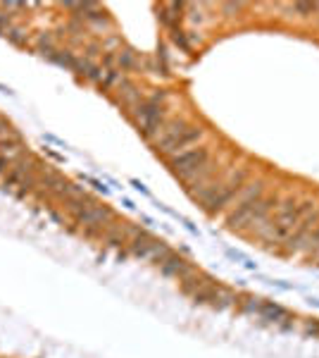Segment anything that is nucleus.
Listing matches in <instances>:
<instances>
[{"instance_id":"9d476101","label":"nucleus","mask_w":319,"mask_h":358,"mask_svg":"<svg viewBox=\"0 0 319 358\" xmlns=\"http://www.w3.org/2000/svg\"><path fill=\"white\" fill-rule=\"evenodd\" d=\"M248 308H251V310L258 308L260 313H262L265 317H269V320H276V317H286V310L279 308V306H272V303H260V306L251 303Z\"/></svg>"},{"instance_id":"2eb2a0df","label":"nucleus","mask_w":319,"mask_h":358,"mask_svg":"<svg viewBox=\"0 0 319 358\" xmlns=\"http://www.w3.org/2000/svg\"><path fill=\"white\" fill-rule=\"evenodd\" d=\"M312 303H315V306H319V301H317V299H312Z\"/></svg>"},{"instance_id":"f257e3e1","label":"nucleus","mask_w":319,"mask_h":358,"mask_svg":"<svg viewBox=\"0 0 319 358\" xmlns=\"http://www.w3.org/2000/svg\"><path fill=\"white\" fill-rule=\"evenodd\" d=\"M315 203H300L295 206L293 199H288L286 203L279 208V215H276L274 222H262L258 227V236L265 241V244H286L288 239L293 236V232L298 229V224L305 220L307 210H312Z\"/></svg>"},{"instance_id":"ddd939ff","label":"nucleus","mask_w":319,"mask_h":358,"mask_svg":"<svg viewBox=\"0 0 319 358\" xmlns=\"http://www.w3.org/2000/svg\"><path fill=\"white\" fill-rule=\"evenodd\" d=\"M226 253H229V256L234 258V261H241V265H246L248 270H255V263H253L248 256H243V253H239V251H231V248H229V251H226Z\"/></svg>"},{"instance_id":"6e6552de","label":"nucleus","mask_w":319,"mask_h":358,"mask_svg":"<svg viewBox=\"0 0 319 358\" xmlns=\"http://www.w3.org/2000/svg\"><path fill=\"white\" fill-rule=\"evenodd\" d=\"M262 192H265V184L262 182L251 184L246 192H239V201H234V208L236 206H248V203H253V201L262 199Z\"/></svg>"},{"instance_id":"9b49d317","label":"nucleus","mask_w":319,"mask_h":358,"mask_svg":"<svg viewBox=\"0 0 319 358\" xmlns=\"http://www.w3.org/2000/svg\"><path fill=\"white\" fill-rule=\"evenodd\" d=\"M20 151H22L20 138H13V141H3V143H0V158H5V160L15 158V155L20 153Z\"/></svg>"},{"instance_id":"7ed1b4c3","label":"nucleus","mask_w":319,"mask_h":358,"mask_svg":"<svg viewBox=\"0 0 319 358\" xmlns=\"http://www.w3.org/2000/svg\"><path fill=\"white\" fill-rule=\"evenodd\" d=\"M274 206L276 199H258L248 206H236L234 213L226 217V224H229V229H243V227H251V224H262Z\"/></svg>"},{"instance_id":"20e7f679","label":"nucleus","mask_w":319,"mask_h":358,"mask_svg":"<svg viewBox=\"0 0 319 358\" xmlns=\"http://www.w3.org/2000/svg\"><path fill=\"white\" fill-rule=\"evenodd\" d=\"M160 98L162 96H155L153 101H143L141 106L133 110V117H136V124L141 127L143 136L153 138V141H155V136L160 134L162 124L167 122V120H165V108L160 106Z\"/></svg>"},{"instance_id":"423d86ee","label":"nucleus","mask_w":319,"mask_h":358,"mask_svg":"<svg viewBox=\"0 0 319 358\" xmlns=\"http://www.w3.org/2000/svg\"><path fill=\"white\" fill-rule=\"evenodd\" d=\"M133 253L141 258H148V261H165L167 256H170V251H167V246L162 244V241H153V239H138L136 244H133Z\"/></svg>"},{"instance_id":"f03ea898","label":"nucleus","mask_w":319,"mask_h":358,"mask_svg":"<svg viewBox=\"0 0 319 358\" xmlns=\"http://www.w3.org/2000/svg\"><path fill=\"white\" fill-rule=\"evenodd\" d=\"M202 138V129L198 127H188L184 120H172V122H165L160 129V134L155 136V148L162 155H174L191 151L193 143H198Z\"/></svg>"},{"instance_id":"0eeeda50","label":"nucleus","mask_w":319,"mask_h":358,"mask_svg":"<svg viewBox=\"0 0 319 358\" xmlns=\"http://www.w3.org/2000/svg\"><path fill=\"white\" fill-rule=\"evenodd\" d=\"M77 215H79V220H84L86 224H98L105 220V217H110V210L96 203H86L84 208H77Z\"/></svg>"},{"instance_id":"39448f33","label":"nucleus","mask_w":319,"mask_h":358,"mask_svg":"<svg viewBox=\"0 0 319 358\" xmlns=\"http://www.w3.org/2000/svg\"><path fill=\"white\" fill-rule=\"evenodd\" d=\"M207 163H210V151H207V148H191V151L174 155L170 160L174 175L186 179V182L198 175Z\"/></svg>"},{"instance_id":"4468645a","label":"nucleus","mask_w":319,"mask_h":358,"mask_svg":"<svg viewBox=\"0 0 319 358\" xmlns=\"http://www.w3.org/2000/svg\"><path fill=\"white\" fill-rule=\"evenodd\" d=\"M310 261H315V265H319V246H317V251L310 256Z\"/></svg>"},{"instance_id":"1a4fd4ad","label":"nucleus","mask_w":319,"mask_h":358,"mask_svg":"<svg viewBox=\"0 0 319 358\" xmlns=\"http://www.w3.org/2000/svg\"><path fill=\"white\" fill-rule=\"evenodd\" d=\"M162 265V273L165 275H179V273H186V263L181 261V258H172L167 256L165 261H160Z\"/></svg>"},{"instance_id":"f8f14e48","label":"nucleus","mask_w":319,"mask_h":358,"mask_svg":"<svg viewBox=\"0 0 319 358\" xmlns=\"http://www.w3.org/2000/svg\"><path fill=\"white\" fill-rule=\"evenodd\" d=\"M8 138H17V134H15V129L10 127L5 120H0V143L3 141H8Z\"/></svg>"}]
</instances>
